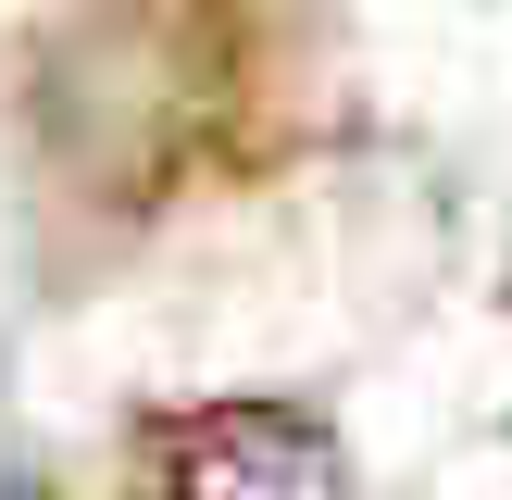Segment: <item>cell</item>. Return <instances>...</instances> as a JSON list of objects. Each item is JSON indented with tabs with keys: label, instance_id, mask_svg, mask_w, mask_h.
<instances>
[{
	"label": "cell",
	"instance_id": "6da1fadb",
	"mask_svg": "<svg viewBox=\"0 0 512 500\" xmlns=\"http://www.w3.org/2000/svg\"><path fill=\"white\" fill-rule=\"evenodd\" d=\"M163 475L175 500H350L338 438L288 400H200L163 425Z\"/></svg>",
	"mask_w": 512,
	"mask_h": 500
}]
</instances>
